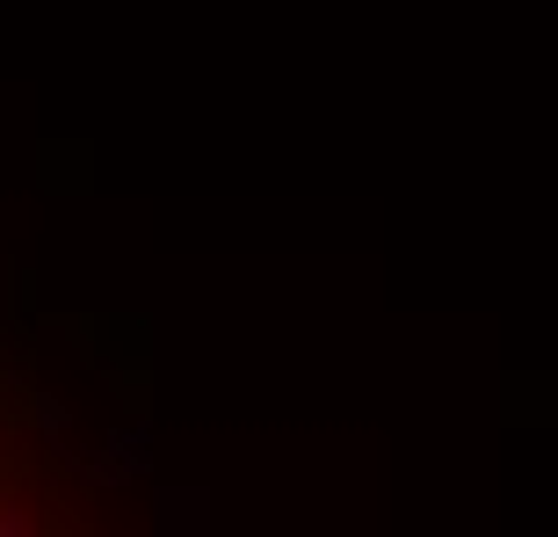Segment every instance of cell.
<instances>
[{
	"mask_svg": "<svg viewBox=\"0 0 558 537\" xmlns=\"http://www.w3.org/2000/svg\"><path fill=\"white\" fill-rule=\"evenodd\" d=\"M138 473V435H87L0 320V537H95L81 509L124 494Z\"/></svg>",
	"mask_w": 558,
	"mask_h": 537,
	"instance_id": "6da1fadb",
	"label": "cell"
}]
</instances>
